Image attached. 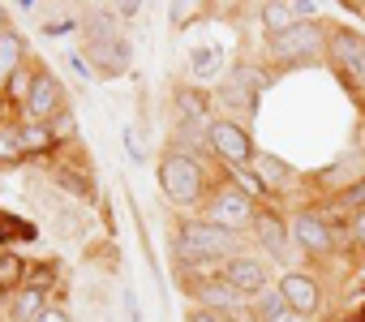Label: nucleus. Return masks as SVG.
Segmentation results:
<instances>
[{
	"label": "nucleus",
	"mask_w": 365,
	"mask_h": 322,
	"mask_svg": "<svg viewBox=\"0 0 365 322\" xmlns=\"http://www.w3.org/2000/svg\"><path fill=\"white\" fill-rule=\"evenodd\" d=\"M176 266L180 271H194V266H215L237 258V232L211 224V219H180L176 241H172Z\"/></svg>",
	"instance_id": "f257e3e1"
},
{
	"label": "nucleus",
	"mask_w": 365,
	"mask_h": 322,
	"mask_svg": "<svg viewBox=\"0 0 365 322\" xmlns=\"http://www.w3.org/2000/svg\"><path fill=\"white\" fill-rule=\"evenodd\" d=\"M159 189H163V198H168L172 207H180V211L207 207V198H211V194H207V189H211L207 168L198 164L190 150H168V155H163V164H159Z\"/></svg>",
	"instance_id": "f03ea898"
},
{
	"label": "nucleus",
	"mask_w": 365,
	"mask_h": 322,
	"mask_svg": "<svg viewBox=\"0 0 365 322\" xmlns=\"http://www.w3.org/2000/svg\"><path fill=\"white\" fill-rule=\"evenodd\" d=\"M327 39H331V35H322V26H318V22H301L297 31H288V35H275V39H271V61H275L279 69L314 65V61H322Z\"/></svg>",
	"instance_id": "7ed1b4c3"
},
{
	"label": "nucleus",
	"mask_w": 365,
	"mask_h": 322,
	"mask_svg": "<svg viewBox=\"0 0 365 322\" xmlns=\"http://www.w3.org/2000/svg\"><path fill=\"white\" fill-rule=\"evenodd\" d=\"M202 219H211V224H220V228H228V232H241V228H254L258 202H254L250 194H241L232 181H224V185L211 189V198H207V207H202Z\"/></svg>",
	"instance_id": "20e7f679"
},
{
	"label": "nucleus",
	"mask_w": 365,
	"mask_h": 322,
	"mask_svg": "<svg viewBox=\"0 0 365 322\" xmlns=\"http://www.w3.org/2000/svg\"><path fill=\"white\" fill-rule=\"evenodd\" d=\"M207 146H211V155L220 159V164H228V168H250L254 159H258L254 137L232 116H220V120L207 125Z\"/></svg>",
	"instance_id": "39448f33"
},
{
	"label": "nucleus",
	"mask_w": 365,
	"mask_h": 322,
	"mask_svg": "<svg viewBox=\"0 0 365 322\" xmlns=\"http://www.w3.org/2000/svg\"><path fill=\"white\" fill-rule=\"evenodd\" d=\"M267 86H271V73H267V69H258V65H232V73H228V82H224V90H220V99H224L232 112L254 116Z\"/></svg>",
	"instance_id": "423d86ee"
},
{
	"label": "nucleus",
	"mask_w": 365,
	"mask_h": 322,
	"mask_svg": "<svg viewBox=\"0 0 365 322\" xmlns=\"http://www.w3.org/2000/svg\"><path fill=\"white\" fill-rule=\"evenodd\" d=\"M327 52H331L335 73L348 82V90H361V86H365V35L339 26V31L327 39Z\"/></svg>",
	"instance_id": "0eeeda50"
},
{
	"label": "nucleus",
	"mask_w": 365,
	"mask_h": 322,
	"mask_svg": "<svg viewBox=\"0 0 365 322\" xmlns=\"http://www.w3.org/2000/svg\"><path fill=\"white\" fill-rule=\"evenodd\" d=\"M288 232H292V245L301 249V254H331L335 249V228H331V219L318 211V207H301L292 219H288Z\"/></svg>",
	"instance_id": "6e6552de"
},
{
	"label": "nucleus",
	"mask_w": 365,
	"mask_h": 322,
	"mask_svg": "<svg viewBox=\"0 0 365 322\" xmlns=\"http://www.w3.org/2000/svg\"><path fill=\"white\" fill-rule=\"evenodd\" d=\"M31 120H52V116H61L65 112V86L56 82V73H48L43 65H35L31 69V90H26V108H22Z\"/></svg>",
	"instance_id": "1a4fd4ad"
},
{
	"label": "nucleus",
	"mask_w": 365,
	"mask_h": 322,
	"mask_svg": "<svg viewBox=\"0 0 365 322\" xmlns=\"http://www.w3.org/2000/svg\"><path fill=\"white\" fill-rule=\"evenodd\" d=\"M314 14H318L314 0H267V5L258 9V22H262L267 39H275V35L297 31L301 22H314Z\"/></svg>",
	"instance_id": "9d476101"
},
{
	"label": "nucleus",
	"mask_w": 365,
	"mask_h": 322,
	"mask_svg": "<svg viewBox=\"0 0 365 322\" xmlns=\"http://www.w3.org/2000/svg\"><path fill=\"white\" fill-rule=\"evenodd\" d=\"M91 61H95V73H103V78H116V73H125L129 69V61H133V52H129V43L112 31V26H99V31H91Z\"/></svg>",
	"instance_id": "9b49d317"
},
{
	"label": "nucleus",
	"mask_w": 365,
	"mask_h": 322,
	"mask_svg": "<svg viewBox=\"0 0 365 322\" xmlns=\"http://www.w3.org/2000/svg\"><path fill=\"white\" fill-rule=\"evenodd\" d=\"M279 296L288 301V309H292L297 318H314V313L322 309V288H318V279L305 275V271H288V275L279 279Z\"/></svg>",
	"instance_id": "f8f14e48"
},
{
	"label": "nucleus",
	"mask_w": 365,
	"mask_h": 322,
	"mask_svg": "<svg viewBox=\"0 0 365 322\" xmlns=\"http://www.w3.org/2000/svg\"><path fill=\"white\" fill-rule=\"evenodd\" d=\"M245 301H254L258 292H267V266H262V258H250V254H237V258H228L224 262V271H220Z\"/></svg>",
	"instance_id": "ddd939ff"
},
{
	"label": "nucleus",
	"mask_w": 365,
	"mask_h": 322,
	"mask_svg": "<svg viewBox=\"0 0 365 322\" xmlns=\"http://www.w3.org/2000/svg\"><path fill=\"white\" fill-rule=\"evenodd\" d=\"M254 237L262 241V249H267L275 262H288V254H292V232H288V224H284L279 211L262 207L258 219H254Z\"/></svg>",
	"instance_id": "4468645a"
},
{
	"label": "nucleus",
	"mask_w": 365,
	"mask_h": 322,
	"mask_svg": "<svg viewBox=\"0 0 365 322\" xmlns=\"http://www.w3.org/2000/svg\"><path fill=\"white\" fill-rule=\"evenodd\" d=\"M194 296H198L202 309H215V313H224V318H232V313L245 309V296H241L224 275H215V279H198V284H194Z\"/></svg>",
	"instance_id": "2eb2a0df"
},
{
	"label": "nucleus",
	"mask_w": 365,
	"mask_h": 322,
	"mask_svg": "<svg viewBox=\"0 0 365 322\" xmlns=\"http://www.w3.org/2000/svg\"><path fill=\"white\" fill-rule=\"evenodd\" d=\"M22 69H26V39L18 31H5L0 35V90H5Z\"/></svg>",
	"instance_id": "dca6fc26"
},
{
	"label": "nucleus",
	"mask_w": 365,
	"mask_h": 322,
	"mask_svg": "<svg viewBox=\"0 0 365 322\" xmlns=\"http://www.w3.org/2000/svg\"><path fill=\"white\" fill-rule=\"evenodd\" d=\"M18 133H22V146H26L31 159H43V155H52V150L61 146V137H56L52 125H43V120H26V116H22Z\"/></svg>",
	"instance_id": "f3484780"
},
{
	"label": "nucleus",
	"mask_w": 365,
	"mask_h": 322,
	"mask_svg": "<svg viewBox=\"0 0 365 322\" xmlns=\"http://www.w3.org/2000/svg\"><path fill=\"white\" fill-rule=\"evenodd\" d=\"M250 309H254V322H301V318L288 309V301L279 296V288L258 292V296L250 301Z\"/></svg>",
	"instance_id": "a211bd4d"
},
{
	"label": "nucleus",
	"mask_w": 365,
	"mask_h": 322,
	"mask_svg": "<svg viewBox=\"0 0 365 322\" xmlns=\"http://www.w3.org/2000/svg\"><path fill=\"white\" fill-rule=\"evenodd\" d=\"M43 309H48V292L35 288V284H26L22 292L9 296V318H14V322H35Z\"/></svg>",
	"instance_id": "6ab92c4d"
},
{
	"label": "nucleus",
	"mask_w": 365,
	"mask_h": 322,
	"mask_svg": "<svg viewBox=\"0 0 365 322\" xmlns=\"http://www.w3.org/2000/svg\"><path fill=\"white\" fill-rule=\"evenodd\" d=\"M26 288V258L14 249H0V296H14Z\"/></svg>",
	"instance_id": "aec40b11"
},
{
	"label": "nucleus",
	"mask_w": 365,
	"mask_h": 322,
	"mask_svg": "<svg viewBox=\"0 0 365 322\" xmlns=\"http://www.w3.org/2000/svg\"><path fill=\"white\" fill-rule=\"evenodd\" d=\"M254 172L262 177L267 189H284V185L292 181V168L284 164V159H275V155H258V159H254Z\"/></svg>",
	"instance_id": "412c9836"
},
{
	"label": "nucleus",
	"mask_w": 365,
	"mask_h": 322,
	"mask_svg": "<svg viewBox=\"0 0 365 322\" xmlns=\"http://www.w3.org/2000/svg\"><path fill=\"white\" fill-rule=\"evenodd\" d=\"M52 181H56L61 189L78 194V198H95V181H91L82 168H69V164H61V168H52Z\"/></svg>",
	"instance_id": "4be33fe9"
},
{
	"label": "nucleus",
	"mask_w": 365,
	"mask_h": 322,
	"mask_svg": "<svg viewBox=\"0 0 365 322\" xmlns=\"http://www.w3.org/2000/svg\"><path fill=\"white\" fill-rule=\"evenodd\" d=\"M26 146H22V133L18 129H0V168H18L26 164Z\"/></svg>",
	"instance_id": "5701e85b"
},
{
	"label": "nucleus",
	"mask_w": 365,
	"mask_h": 322,
	"mask_svg": "<svg viewBox=\"0 0 365 322\" xmlns=\"http://www.w3.org/2000/svg\"><path fill=\"white\" fill-rule=\"evenodd\" d=\"M176 108H180V120L194 125V120L207 116V95L194 90V86H180V90H176Z\"/></svg>",
	"instance_id": "b1692460"
},
{
	"label": "nucleus",
	"mask_w": 365,
	"mask_h": 322,
	"mask_svg": "<svg viewBox=\"0 0 365 322\" xmlns=\"http://www.w3.org/2000/svg\"><path fill=\"white\" fill-rule=\"evenodd\" d=\"M228 181H232V185H237V189H241V194H250V198H254V202H258V198H267V194H271V189H267V185H262V177H258V172H254V168H232V177H228Z\"/></svg>",
	"instance_id": "393cba45"
},
{
	"label": "nucleus",
	"mask_w": 365,
	"mask_h": 322,
	"mask_svg": "<svg viewBox=\"0 0 365 322\" xmlns=\"http://www.w3.org/2000/svg\"><path fill=\"white\" fill-rule=\"evenodd\" d=\"M215 65H220V48H202V52H194V56H190V69H194V73H202V78H207Z\"/></svg>",
	"instance_id": "a878e982"
},
{
	"label": "nucleus",
	"mask_w": 365,
	"mask_h": 322,
	"mask_svg": "<svg viewBox=\"0 0 365 322\" xmlns=\"http://www.w3.org/2000/svg\"><path fill=\"white\" fill-rule=\"evenodd\" d=\"M339 207H348V211H356V215H361V207H365V177H361V181H352V185L339 194Z\"/></svg>",
	"instance_id": "bb28decb"
},
{
	"label": "nucleus",
	"mask_w": 365,
	"mask_h": 322,
	"mask_svg": "<svg viewBox=\"0 0 365 322\" xmlns=\"http://www.w3.org/2000/svg\"><path fill=\"white\" fill-rule=\"evenodd\" d=\"M48 125H52V133H56L61 142H69V137H73V112H69V108H65L61 116H52Z\"/></svg>",
	"instance_id": "cd10ccee"
},
{
	"label": "nucleus",
	"mask_w": 365,
	"mask_h": 322,
	"mask_svg": "<svg viewBox=\"0 0 365 322\" xmlns=\"http://www.w3.org/2000/svg\"><path fill=\"white\" fill-rule=\"evenodd\" d=\"M185 322H232V318H224V313H215V309H202V305H194V309L185 313Z\"/></svg>",
	"instance_id": "c85d7f7f"
},
{
	"label": "nucleus",
	"mask_w": 365,
	"mask_h": 322,
	"mask_svg": "<svg viewBox=\"0 0 365 322\" xmlns=\"http://www.w3.org/2000/svg\"><path fill=\"white\" fill-rule=\"evenodd\" d=\"M69 31H78V18H61V22L43 26V35H69Z\"/></svg>",
	"instance_id": "c756f323"
},
{
	"label": "nucleus",
	"mask_w": 365,
	"mask_h": 322,
	"mask_svg": "<svg viewBox=\"0 0 365 322\" xmlns=\"http://www.w3.org/2000/svg\"><path fill=\"white\" fill-rule=\"evenodd\" d=\"M125 146H129V159H133V164H142V159H146L142 146H138V133H133V129H125Z\"/></svg>",
	"instance_id": "7c9ffc66"
},
{
	"label": "nucleus",
	"mask_w": 365,
	"mask_h": 322,
	"mask_svg": "<svg viewBox=\"0 0 365 322\" xmlns=\"http://www.w3.org/2000/svg\"><path fill=\"white\" fill-rule=\"evenodd\" d=\"M35 322H69V313H65L61 305H48V309H43V313L35 318Z\"/></svg>",
	"instance_id": "2f4dec72"
},
{
	"label": "nucleus",
	"mask_w": 365,
	"mask_h": 322,
	"mask_svg": "<svg viewBox=\"0 0 365 322\" xmlns=\"http://www.w3.org/2000/svg\"><path fill=\"white\" fill-rule=\"evenodd\" d=\"M194 9H198V5H172V14H176V18H172V22H176V26H185V22H190V14H194Z\"/></svg>",
	"instance_id": "473e14b6"
},
{
	"label": "nucleus",
	"mask_w": 365,
	"mask_h": 322,
	"mask_svg": "<svg viewBox=\"0 0 365 322\" xmlns=\"http://www.w3.org/2000/svg\"><path fill=\"white\" fill-rule=\"evenodd\" d=\"M125 309H129V322H142V309H138V296L125 292Z\"/></svg>",
	"instance_id": "72a5a7b5"
},
{
	"label": "nucleus",
	"mask_w": 365,
	"mask_h": 322,
	"mask_svg": "<svg viewBox=\"0 0 365 322\" xmlns=\"http://www.w3.org/2000/svg\"><path fill=\"white\" fill-rule=\"evenodd\" d=\"M352 237H356V245H365V211L352 219Z\"/></svg>",
	"instance_id": "f704fd0d"
},
{
	"label": "nucleus",
	"mask_w": 365,
	"mask_h": 322,
	"mask_svg": "<svg viewBox=\"0 0 365 322\" xmlns=\"http://www.w3.org/2000/svg\"><path fill=\"white\" fill-rule=\"evenodd\" d=\"M138 9H142V5H133V0H129V5H116V14H120V18H133Z\"/></svg>",
	"instance_id": "c9c22d12"
},
{
	"label": "nucleus",
	"mask_w": 365,
	"mask_h": 322,
	"mask_svg": "<svg viewBox=\"0 0 365 322\" xmlns=\"http://www.w3.org/2000/svg\"><path fill=\"white\" fill-rule=\"evenodd\" d=\"M5 14H9V9H5V5H0V35H5V31H9V18H5Z\"/></svg>",
	"instance_id": "e433bc0d"
},
{
	"label": "nucleus",
	"mask_w": 365,
	"mask_h": 322,
	"mask_svg": "<svg viewBox=\"0 0 365 322\" xmlns=\"http://www.w3.org/2000/svg\"><path fill=\"white\" fill-rule=\"evenodd\" d=\"M348 322H365V318H348Z\"/></svg>",
	"instance_id": "4c0bfd02"
}]
</instances>
